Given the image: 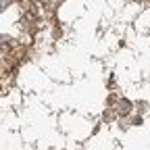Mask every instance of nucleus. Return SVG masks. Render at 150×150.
I'll return each mask as SVG.
<instances>
[{
    "instance_id": "f257e3e1",
    "label": "nucleus",
    "mask_w": 150,
    "mask_h": 150,
    "mask_svg": "<svg viewBox=\"0 0 150 150\" xmlns=\"http://www.w3.org/2000/svg\"><path fill=\"white\" fill-rule=\"evenodd\" d=\"M8 4H11V0H0V13H2V11L8 6Z\"/></svg>"
}]
</instances>
